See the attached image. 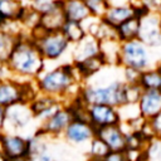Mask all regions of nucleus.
<instances>
[{
  "label": "nucleus",
  "instance_id": "nucleus-22",
  "mask_svg": "<svg viewBox=\"0 0 161 161\" xmlns=\"http://www.w3.org/2000/svg\"><path fill=\"white\" fill-rule=\"evenodd\" d=\"M25 3L23 0H0V20L13 21L19 19Z\"/></svg>",
  "mask_w": 161,
  "mask_h": 161
},
{
  "label": "nucleus",
  "instance_id": "nucleus-1",
  "mask_svg": "<svg viewBox=\"0 0 161 161\" xmlns=\"http://www.w3.org/2000/svg\"><path fill=\"white\" fill-rule=\"evenodd\" d=\"M6 64L13 77L21 80H35L45 70V60L28 34L19 36Z\"/></svg>",
  "mask_w": 161,
  "mask_h": 161
},
{
  "label": "nucleus",
  "instance_id": "nucleus-4",
  "mask_svg": "<svg viewBox=\"0 0 161 161\" xmlns=\"http://www.w3.org/2000/svg\"><path fill=\"white\" fill-rule=\"evenodd\" d=\"M80 98L84 103L107 104V106H123L126 104V84L119 82H112L107 86L88 87L80 93Z\"/></svg>",
  "mask_w": 161,
  "mask_h": 161
},
{
  "label": "nucleus",
  "instance_id": "nucleus-26",
  "mask_svg": "<svg viewBox=\"0 0 161 161\" xmlns=\"http://www.w3.org/2000/svg\"><path fill=\"white\" fill-rule=\"evenodd\" d=\"M57 4V0H30L28 4L34 11H36L39 15H43L52 10Z\"/></svg>",
  "mask_w": 161,
  "mask_h": 161
},
{
  "label": "nucleus",
  "instance_id": "nucleus-29",
  "mask_svg": "<svg viewBox=\"0 0 161 161\" xmlns=\"http://www.w3.org/2000/svg\"><path fill=\"white\" fill-rule=\"evenodd\" d=\"M28 161H54V160L48 153V151H45V152H40V153L28 156Z\"/></svg>",
  "mask_w": 161,
  "mask_h": 161
},
{
  "label": "nucleus",
  "instance_id": "nucleus-21",
  "mask_svg": "<svg viewBox=\"0 0 161 161\" xmlns=\"http://www.w3.org/2000/svg\"><path fill=\"white\" fill-rule=\"evenodd\" d=\"M106 65V59L103 58V55L99 53L98 55H94V57H91L83 62H79V63H74L73 67L75 69V72L80 75V77H89V75H93L94 73L99 72L101 68H103Z\"/></svg>",
  "mask_w": 161,
  "mask_h": 161
},
{
  "label": "nucleus",
  "instance_id": "nucleus-27",
  "mask_svg": "<svg viewBox=\"0 0 161 161\" xmlns=\"http://www.w3.org/2000/svg\"><path fill=\"white\" fill-rule=\"evenodd\" d=\"M108 147L98 138L96 141H93V145H92V153L94 156H98V157H104L108 155Z\"/></svg>",
  "mask_w": 161,
  "mask_h": 161
},
{
  "label": "nucleus",
  "instance_id": "nucleus-17",
  "mask_svg": "<svg viewBox=\"0 0 161 161\" xmlns=\"http://www.w3.org/2000/svg\"><path fill=\"white\" fill-rule=\"evenodd\" d=\"M140 113L145 117H155L161 112V93L156 91H142L138 99Z\"/></svg>",
  "mask_w": 161,
  "mask_h": 161
},
{
  "label": "nucleus",
  "instance_id": "nucleus-35",
  "mask_svg": "<svg viewBox=\"0 0 161 161\" xmlns=\"http://www.w3.org/2000/svg\"><path fill=\"white\" fill-rule=\"evenodd\" d=\"M158 28H160V33H161V14L158 16Z\"/></svg>",
  "mask_w": 161,
  "mask_h": 161
},
{
  "label": "nucleus",
  "instance_id": "nucleus-34",
  "mask_svg": "<svg viewBox=\"0 0 161 161\" xmlns=\"http://www.w3.org/2000/svg\"><path fill=\"white\" fill-rule=\"evenodd\" d=\"M9 161H28V157H23V158H15V160H9Z\"/></svg>",
  "mask_w": 161,
  "mask_h": 161
},
{
  "label": "nucleus",
  "instance_id": "nucleus-8",
  "mask_svg": "<svg viewBox=\"0 0 161 161\" xmlns=\"http://www.w3.org/2000/svg\"><path fill=\"white\" fill-rule=\"evenodd\" d=\"M33 114L29 104L18 103L5 109V132H18L24 130L31 121Z\"/></svg>",
  "mask_w": 161,
  "mask_h": 161
},
{
  "label": "nucleus",
  "instance_id": "nucleus-11",
  "mask_svg": "<svg viewBox=\"0 0 161 161\" xmlns=\"http://www.w3.org/2000/svg\"><path fill=\"white\" fill-rule=\"evenodd\" d=\"M59 107L60 104H59L58 98L42 94V93H38L34 97V99L29 103V108L33 114V118L40 119L42 122L47 119L48 117H50Z\"/></svg>",
  "mask_w": 161,
  "mask_h": 161
},
{
  "label": "nucleus",
  "instance_id": "nucleus-3",
  "mask_svg": "<svg viewBox=\"0 0 161 161\" xmlns=\"http://www.w3.org/2000/svg\"><path fill=\"white\" fill-rule=\"evenodd\" d=\"M38 93V88L33 80L3 79L0 80V107L6 109L18 103L29 104Z\"/></svg>",
  "mask_w": 161,
  "mask_h": 161
},
{
  "label": "nucleus",
  "instance_id": "nucleus-33",
  "mask_svg": "<svg viewBox=\"0 0 161 161\" xmlns=\"http://www.w3.org/2000/svg\"><path fill=\"white\" fill-rule=\"evenodd\" d=\"M0 161H9V160L6 158V156H5V155H4L1 151H0Z\"/></svg>",
  "mask_w": 161,
  "mask_h": 161
},
{
  "label": "nucleus",
  "instance_id": "nucleus-9",
  "mask_svg": "<svg viewBox=\"0 0 161 161\" xmlns=\"http://www.w3.org/2000/svg\"><path fill=\"white\" fill-rule=\"evenodd\" d=\"M158 16L157 14L147 13L142 18H140V31L137 40L143 45L156 47L161 44V33L158 28Z\"/></svg>",
  "mask_w": 161,
  "mask_h": 161
},
{
  "label": "nucleus",
  "instance_id": "nucleus-16",
  "mask_svg": "<svg viewBox=\"0 0 161 161\" xmlns=\"http://www.w3.org/2000/svg\"><path fill=\"white\" fill-rule=\"evenodd\" d=\"M62 6L67 21L82 24L84 20L92 16L89 9L83 0H62Z\"/></svg>",
  "mask_w": 161,
  "mask_h": 161
},
{
  "label": "nucleus",
  "instance_id": "nucleus-13",
  "mask_svg": "<svg viewBox=\"0 0 161 161\" xmlns=\"http://www.w3.org/2000/svg\"><path fill=\"white\" fill-rule=\"evenodd\" d=\"M97 133L99 140L113 152H119L127 146V138L116 125L99 127Z\"/></svg>",
  "mask_w": 161,
  "mask_h": 161
},
{
  "label": "nucleus",
  "instance_id": "nucleus-5",
  "mask_svg": "<svg viewBox=\"0 0 161 161\" xmlns=\"http://www.w3.org/2000/svg\"><path fill=\"white\" fill-rule=\"evenodd\" d=\"M33 42L44 60L59 59L69 47V42L60 30L45 33L39 39Z\"/></svg>",
  "mask_w": 161,
  "mask_h": 161
},
{
  "label": "nucleus",
  "instance_id": "nucleus-24",
  "mask_svg": "<svg viewBox=\"0 0 161 161\" xmlns=\"http://www.w3.org/2000/svg\"><path fill=\"white\" fill-rule=\"evenodd\" d=\"M60 31L67 38L69 44L70 43H74V44L79 43L87 34L83 25L80 23H74V21H65V24L63 25Z\"/></svg>",
  "mask_w": 161,
  "mask_h": 161
},
{
  "label": "nucleus",
  "instance_id": "nucleus-36",
  "mask_svg": "<svg viewBox=\"0 0 161 161\" xmlns=\"http://www.w3.org/2000/svg\"><path fill=\"white\" fill-rule=\"evenodd\" d=\"M157 70H158V72H160V73H161V64H160V65H158V68H157Z\"/></svg>",
  "mask_w": 161,
  "mask_h": 161
},
{
  "label": "nucleus",
  "instance_id": "nucleus-25",
  "mask_svg": "<svg viewBox=\"0 0 161 161\" xmlns=\"http://www.w3.org/2000/svg\"><path fill=\"white\" fill-rule=\"evenodd\" d=\"M87 5V8L91 11L92 16H103V14L106 13L108 4L107 0H83Z\"/></svg>",
  "mask_w": 161,
  "mask_h": 161
},
{
  "label": "nucleus",
  "instance_id": "nucleus-28",
  "mask_svg": "<svg viewBox=\"0 0 161 161\" xmlns=\"http://www.w3.org/2000/svg\"><path fill=\"white\" fill-rule=\"evenodd\" d=\"M141 72L142 70H137V69H132V68H126L125 75H126V79L128 82V84H138Z\"/></svg>",
  "mask_w": 161,
  "mask_h": 161
},
{
  "label": "nucleus",
  "instance_id": "nucleus-32",
  "mask_svg": "<svg viewBox=\"0 0 161 161\" xmlns=\"http://www.w3.org/2000/svg\"><path fill=\"white\" fill-rule=\"evenodd\" d=\"M5 132V109L0 107V135Z\"/></svg>",
  "mask_w": 161,
  "mask_h": 161
},
{
  "label": "nucleus",
  "instance_id": "nucleus-20",
  "mask_svg": "<svg viewBox=\"0 0 161 161\" xmlns=\"http://www.w3.org/2000/svg\"><path fill=\"white\" fill-rule=\"evenodd\" d=\"M117 39L121 43L131 42V40H137L138 31H140V18L138 16H132L131 19L126 20L117 28H114Z\"/></svg>",
  "mask_w": 161,
  "mask_h": 161
},
{
  "label": "nucleus",
  "instance_id": "nucleus-18",
  "mask_svg": "<svg viewBox=\"0 0 161 161\" xmlns=\"http://www.w3.org/2000/svg\"><path fill=\"white\" fill-rule=\"evenodd\" d=\"M98 54H99V40L91 34H86V36L79 43H77L74 50V63L83 62Z\"/></svg>",
  "mask_w": 161,
  "mask_h": 161
},
{
  "label": "nucleus",
  "instance_id": "nucleus-2",
  "mask_svg": "<svg viewBox=\"0 0 161 161\" xmlns=\"http://www.w3.org/2000/svg\"><path fill=\"white\" fill-rule=\"evenodd\" d=\"M75 69L70 64H63L50 70H44L34 82L38 92L54 98L67 94L74 84Z\"/></svg>",
  "mask_w": 161,
  "mask_h": 161
},
{
  "label": "nucleus",
  "instance_id": "nucleus-37",
  "mask_svg": "<svg viewBox=\"0 0 161 161\" xmlns=\"http://www.w3.org/2000/svg\"><path fill=\"white\" fill-rule=\"evenodd\" d=\"M1 24H3V21H1V20H0V26H1Z\"/></svg>",
  "mask_w": 161,
  "mask_h": 161
},
{
  "label": "nucleus",
  "instance_id": "nucleus-6",
  "mask_svg": "<svg viewBox=\"0 0 161 161\" xmlns=\"http://www.w3.org/2000/svg\"><path fill=\"white\" fill-rule=\"evenodd\" d=\"M118 63H122L126 68L142 70L147 67L148 58L145 45L138 40H131L119 45Z\"/></svg>",
  "mask_w": 161,
  "mask_h": 161
},
{
  "label": "nucleus",
  "instance_id": "nucleus-10",
  "mask_svg": "<svg viewBox=\"0 0 161 161\" xmlns=\"http://www.w3.org/2000/svg\"><path fill=\"white\" fill-rule=\"evenodd\" d=\"M73 121L72 113L68 107H59L50 117L44 119L42 122V126L39 127V132H42L45 136L50 135H59L60 132H64L68 125Z\"/></svg>",
  "mask_w": 161,
  "mask_h": 161
},
{
  "label": "nucleus",
  "instance_id": "nucleus-15",
  "mask_svg": "<svg viewBox=\"0 0 161 161\" xmlns=\"http://www.w3.org/2000/svg\"><path fill=\"white\" fill-rule=\"evenodd\" d=\"M65 21L67 20H65V15H64L63 6H62V0H57V4L52 10L40 15L39 25L48 33L49 31H59V30H62Z\"/></svg>",
  "mask_w": 161,
  "mask_h": 161
},
{
  "label": "nucleus",
  "instance_id": "nucleus-12",
  "mask_svg": "<svg viewBox=\"0 0 161 161\" xmlns=\"http://www.w3.org/2000/svg\"><path fill=\"white\" fill-rule=\"evenodd\" d=\"M89 121L94 126L104 127V126H113L118 123L119 116L116 112L114 107L107 104H93L88 108Z\"/></svg>",
  "mask_w": 161,
  "mask_h": 161
},
{
  "label": "nucleus",
  "instance_id": "nucleus-7",
  "mask_svg": "<svg viewBox=\"0 0 161 161\" xmlns=\"http://www.w3.org/2000/svg\"><path fill=\"white\" fill-rule=\"evenodd\" d=\"M0 151L6 156L8 160L28 157V137L18 132H4L0 135Z\"/></svg>",
  "mask_w": 161,
  "mask_h": 161
},
{
  "label": "nucleus",
  "instance_id": "nucleus-14",
  "mask_svg": "<svg viewBox=\"0 0 161 161\" xmlns=\"http://www.w3.org/2000/svg\"><path fill=\"white\" fill-rule=\"evenodd\" d=\"M132 16H137L136 9L132 4L122 5V6H108L101 20L112 28H117L118 25L131 19Z\"/></svg>",
  "mask_w": 161,
  "mask_h": 161
},
{
  "label": "nucleus",
  "instance_id": "nucleus-31",
  "mask_svg": "<svg viewBox=\"0 0 161 161\" xmlns=\"http://www.w3.org/2000/svg\"><path fill=\"white\" fill-rule=\"evenodd\" d=\"M104 161H128L127 156H125L121 152H112L104 156Z\"/></svg>",
  "mask_w": 161,
  "mask_h": 161
},
{
  "label": "nucleus",
  "instance_id": "nucleus-23",
  "mask_svg": "<svg viewBox=\"0 0 161 161\" xmlns=\"http://www.w3.org/2000/svg\"><path fill=\"white\" fill-rule=\"evenodd\" d=\"M20 35H15L0 28V63L6 64Z\"/></svg>",
  "mask_w": 161,
  "mask_h": 161
},
{
  "label": "nucleus",
  "instance_id": "nucleus-30",
  "mask_svg": "<svg viewBox=\"0 0 161 161\" xmlns=\"http://www.w3.org/2000/svg\"><path fill=\"white\" fill-rule=\"evenodd\" d=\"M151 128L152 131L161 137V112L157 113L155 117H152V121H151Z\"/></svg>",
  "mask_w": 161,
  "mask_h": 161
},
{
  "label": "nucleus",
  "instance_id": "nucleus-19",
  "mask_svg": "<svg viewBox=\"0 0 161 161\" xmlns=\"http://www.w3.org/2000/svg\"><path fill=\"white\" fill-rule=\"evenodd\" d=\"M65 137L72 142H84L86 140L91 138L93 130L89 123L82 121H72L64 131Z\"/></svg>",
  "mask_w": 161,
  "mask_h": 161
}]
</instances>
